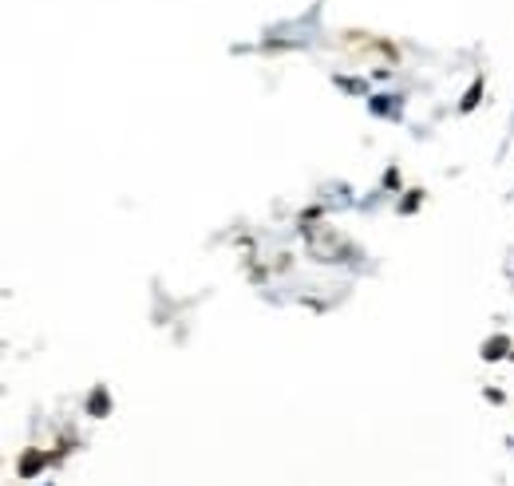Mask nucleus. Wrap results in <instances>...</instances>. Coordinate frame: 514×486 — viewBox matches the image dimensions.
Masks as SVG:
<instances>
[{"label": "nucleus", "mask_w": 514, "mask_h": 486, "mask_svg": "<svg viewBox=\"0 0 514 486\" xmlns=\"http://www.w3.org/2000/svg\"><path fill=\"white\" fill-rule=\"evenodd\" d=\"M503 352H506V340H503V336H498V340H487V348H483V356H487V360H498Z\"/></svg>", "instance_id": "f257e3e1"}, {"label": "nucleus", "mask_w": 514, "mask_h": 486, "mask_svg": "<svg viewBox=\"0 0 514 486\" xmlns=\"http://www.w3.org/2000/svg\"><path fill=\"white\" fill-rule=\"evenodd\" d=\"M36 466H40V455H28V458H24V466H20V470H24V475H32Z\"/></svg>", "instance_id": "7ed1b4c3"}, {"label": "nucleus", "mask_w": 514, "mask_h": 486, "mask_svg": "<svg viewBox=\"0 0 514 486\" xmlns=\"http://www.w3.org/2000/svg\"><path fill=\"white\" fill-rule=\"evenodd\" d=\"M479 95H483V80H475V87L467 91V99H463V111H471L475 103H479Z\"/></svg>", "instance_id": "f03ea898"}]
</instances>
